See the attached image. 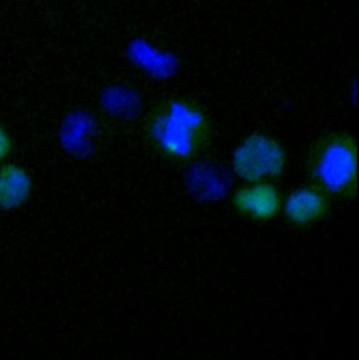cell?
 I'll return each mask as SVG.
<instances>
[{
  "mask_svg": "<svg viewBox=\"0 0 359 360\" xmlns=\"http://www.w3.org/2000/svg\"><path fill=\"white\" fill-rule=\"evenodd\" d=\"M286 165L282 142L264 132L247 135L232 153L233 173L244 182H275L284 176Z\"/></svg>",
  "mask_w": 359,
  "mask_h": 360,
  "instance_id": "3",
  "label": "cell"
},
{
  "mask_svg": "<svg viewBox=\"0 0 359 360\" xmlns=\"http://www.w3.org/2000/svg\"><path fill=\"white\" fill-rule=\"evenodd\" d=\"M332 210V198L312 184L295 188L282 200V210L288 224L306 229L323 221Z\"/></svg>",
  "mask_w": 359,
  "mask_h": 360,
  "instance_id": "5",
  "label": "cell"
},
{
  "mask_svg": "<svg viewBox=\"0 0 359 360\" xmlns=\"http://www.w3.org/2000/svg\"><path fill=\"white\" fill-rule=\"evenodd\" d=\"M34 179L27 167L15 162L0 165V212L23 209L32 198Z\"/></svg>",
  "mask_w": 359,
  "mask_h": 360,
  "instance_id": "6",
  "label": "cell"
},
{
  "mask_svg": "<svg viewBox=\"0 0 359 360\" xmlns=\"http://www.w3.org/2000/svg\"><path fill=\"white\" fill-rule=\"evenodd\" d=\"M144 135L159 158L173 165H188L210 146L212 117L192 97L168 96L148 111Z\"/></svg>",
  "mask_w": 359,
  "mask_h": 360,
  "instance_id": "1",
  "label": "cell"
},
{
  "mask_svg": "<svg viewBox=\"0 0 359 360\" xmlns=\"http://www.w3.org/2000/svg\"><path fill=\"white\" fill-rule=\"evenodd\" d=\"M284 195L274 182H244L230 198L233 210L248 220L265 223L277 219L282 210Z\"/></svg>",
  "mask_w": 359,
  "mask_h": 360,
  "instance_id": "4",
  "label": "cell"
},
{
  "mask_svg": "<svg viewBox=\"0 0 359 360\" xmlns=\"http://www.w3.org/2000/svg\"><path fill=\"white\" fill-rule=\"evenodd\" d=\"M309 184L332 199L353 200L358 188V143L346 131H332L319 136L305 159Z\"/></svg>",
  "mask_w": 359,
  "mask_h": 360,
  "instance_id": "2",
  "label": "cell"
},
{
  "mask_svg": "<svg viewBox=\"0 0 359 360\" xmlns=\"http://www.w3.org/2000/svg\"><path fill=\"white\" fill-rule=\"evenodd\" d=\"M15 142L11 131L0 121V165L11 160Z\"/></svg>",
  "mask_w": 359,
  "mask_h": 360,
  "instance_id": "7",
  "label": "cell"
}]
</instances>
